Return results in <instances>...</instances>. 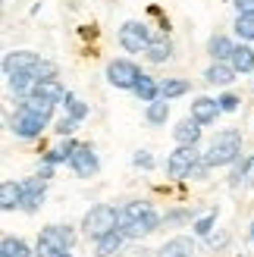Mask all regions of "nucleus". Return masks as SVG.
<instances>
[{"label": "nucleus", "instance_id": "nucleus-1", "mask_svg": "<svg viewBox=\"0 0 254 257\" xmlns=\"http://www.w3.org/2000/svg\"><path fill=\"white\" fill-rule=\"evenodd\" d=\"M82 229H85V235L94 238V241L104 238L107 232H116V229H119V210L110 207V204H97V207H91L85 213Z\"/></svg>", "mask_w": 254, "mask_h": 257}, {"label": "nucleus", "instance_id": "nucleus-2", "mask_svg": "<svg viewBox=\"0 0 254 257\" xmlns=\"http://www.w3.org/2000/svg\"><path fill=\"white\" fill-rule=\"evenodd\" d=\"M238 151H242V135H238L235 128H226V132H220V135L207 145L204 160H207L210 166H226V163H232V160L238 157Z\"/></svg>", "mask_w": 254, "mask_h": 257}, {"label": "nucleus", "instance_id": "nucleus-3", "mask_svg": "<svg viewBox=\"0 0 254 257\" xmlns=\"http://www.w3.org/2000/svg\"><path fill=\"white\" fill-rule=\"evenodd\" d=\"M195 163H198V154L195 148H188V145H179L170 157H167V173L173 179H185V176H192L195 170Z\"/></svg>", "mask_w": 254, "mask_h": 257}, {"label": "nucleus", "instance_id": "nucleus-4", "mask_svg": "<svg viewBox=\"0 0 254 257\" xmlns=\"http://www.w3.org/2000/svg\"><path fill=\"white\" fill-rule=\"evenodd\" d=\"M107 79L116 88H135L138 79H142V69H138L132 60H113L107 66Z\"/></svg>", "mask_w": 254, "mask_h": 257}, {"label": "nucleus", "instance_id": "nucleus-5", "mask_svg": "<svg viewBox=\"0 0 254 257\" xmlns=\"http://www.w3.org/2000/svg\"><path fill=\"white\" fill-rule=\"evenodd\" d=\"M119 44L129 50V54H142V50H148L151 38H148V25L142 22H125L119 29Z\"/></svg>", "mask_w": 254, "mask_h": 257}, {"label": "nucleus", "instance_id": "nucleus-6", "mask_svg": "<svg viewBox=\"0 0 254 257\" xmlns=\"http://www.w3.org/2000/svg\"><path fill=\"white\" fill-rule=\"evenodd\" d=\"M41 245H47L50 251H69L72 241H75V232L69 226H44L41 235H38Z\"/></svg>", "mask_w": 254, "mask_h": 257}, {"label": "nucleus", "instance_id": "nucleus-7", "mask_svg": "<svg viewBox=\"0 0 254 257\" xmlns=\"http://www.w3.org/2000/svg\"><path fill=\"white\" fill-rule=\"evenodd\" d=\"M41 57L32 54V50H13V54L4 57V72L7 75H16V72H35Z\"/></svg>", "mask_w": 254, "mask_h": 257}, {"label": "nucleus", "instance_id": "nucleus-8", "mask_svg": "<svg viewBox=\"0 0 254 257\" xmlns=\"http://www.w3.org/2000/svg\"><path fill=\"white\" fill-rule=\"evenodd\" d=\"M69 166L75 170V176H82V179L94 176V173H97V157H94V151L88 148V145H79V148H75V154H72V160H69Z\"/></svg>", "mask_w": 254, "mask_h": 257}, {"label": "nucleus", "instance_id": "nucleus-9", "mask_svg": "<svg viewBox=\"0 0 254 257\" xmlns=\"http://www.w3.org/2000/svg\"><path fill=\"white\" fill-rule=\"evenodd\" d=\"M44 125H47V119L35 116V113H25V110H19V116L13 119V132H16L19 138H38Z\"/></svg>", "mask_w": 254, "mask_h": 257}, {"label": "nucleus", "instance_id": "nucleus-10", "mask_svg": "<svg viewBox=\"0 0 254 257\" xmlns=\"http://www.w3.org/2000/svg\"><path fill=\"white\" fill-rule=\"evenodd\" d=\"M220 100H213V97H198L192 100V119H198L201 125H210V122H217L220 116Z\"/></svg>", "mask_w": 254, "mask_h": 257}, {"label": "nucleus", "instance_id": "nucleus-11", "mask_svg": "<svg viewBox=\"0 0 254 257\" xmlns=\"http://www.w3.org/2000/svg\"><path fill=\"white\" fill-rule=\"evenodd\" d=\"M32 94H41V97H50V100H57V104H69L72 100V94L63 88L60 82H57V75L54 79H38L35 82V91Z\"/></svg>", "mask_w": 254, "mask_h": 257}, {"label": "nucleus", "instance_id": "nucleus-12", "mask_svg": "<svg viewBox=\"0 0 254 257\" xmlns=\"http://www.w3.org/2000/svg\"><path fill=\"white\" fill-rule=\"evenodd\" d=\"M235 66L232 63H213V66L204 72V79H207V85H217V88H226V85H232L235 82Z\"/></svg>", "mask_w": 254, "mask_h": 257}, {"label": "nucleus", "instance_id": "nucleus-13", "mask_svg": "<svg viewBox=\"0 0 254 257\" xmlns=\"http://www.w3.org/2000/svg\"><path fill=\"white\" fill-rule=\"evenodd\" d=\"M54 107H57V100L41 97V94H25V100H22V110L25 113H35V116H41V119H50Z\"/></svg>", "mask_w": 254, "mask_h": 257}, {"label": "nucleus", "instance_id": "nucleus-14", "mask_svg": "<svg viewBox=\"0 0 254 257\" xmlns=\"http://www.w3.org/2000/svg\"><path fill=\"white\" fill-rule=\"evenodd\" d=\"M157 226H160V216H157V213H151V216H145V220L125 223V226H119V229H122V235H125V238H142V235H151Z\"/></svg>", "mask_w": 254, "mask_h": 257}, {"label": "nucleus", "instance_id": "nucleus-15", "mask_svg": "<svg viewBox=\"0 0 254 257\" xmlns=\"http://www.w3.org/2000/svg\"><path fill=\"white\" fill-rule=\"evenodd\" d=\"M173 135L179 145H188V148H195L198 141H201V122L198 119H182L179 125L173 128Z\"/></svg>", "mask_w": 254, "mask_h": 257}, {"label": "nucleus", "instance_id": "nucleus-16", "mask_svg": "<svg viewBox=\"0 0 254 257\" xmlns=\"http://www.w3.org/2000/svg\"><path fill=\"white\" fill-rule=\"evenodd\" d=\"M192 254H195V241L185 238V235H176V238H170L167 245L160 248L157 257H192Z\"/></svg>", "mask_w": 254, "mask_h": 257}, {"label": "nucleus", "instance_id": "nucleus-17", "mask_svg": "<svg viewBox=\"0 0 254 257\" xmlns=\"http://www.w3.org/2000/svg\"><path fill=\"white\" fill-rule=\"evenodd\" d=\"M232 50H235V44L226 35H213L210 41H207V54L213 57V63H226V60L232 57Z\"/></svg>", "mask_w": 254, "mask_h": 257}, {"label": "nucleus", "instance_id": "nucleus-18", "mask_svg": "<svg viewBox=\"0 0 254 257\" xmlns=\"http://www.w3.org/2000/svg\"><path fill=\"white\" fill-rule=\"evenodd\" d=\"M151 213H154L151 201H132V204H125V207L119 210V226L135 223V220H145V216H151Z\"/></svg>", "mask_w": 254, "mask_h": 257}, {"label": "nucleus", "instance_id": "nucleus-19", "mask_svg": "<svg viewBox=\"0 0 254 257\" xmlns=\"http://www.w3.org/2000/svg\"><path fill=\"white\" fill-rule=\"evenodd\" d=\"M229 63L235 66V72H242V75L254 72V47H248V44H235Z\"/></svg>", "mask_w": 254, "mask_h": 257}, {"label": "nucleus", "instance_id": "nucleus-20", "mask_svg": "<svg viewBox=\"0 0 254 257\" xmlns=\"http://www.w3.org/2000/svg\"><path fill=\"white\" fill-rule=\"evenodd\" d=\"M22 198H25V191H22V182H4L0 185V207L4 210H13V207H22Z\"/></svg>", "mask_w": 254, "mask_h": 257}, {"label": "nucleus", "instance_id": "nucleus-21", "mask_svg": "<svg viewBox=\"0 0 254 257\" xmlns=\"http://www.w3.org/2000/svg\"><path fill=\"white\" fill-rule=\"evenodd\" d=\"M122 241H125L122 229H116V232H107L104 238H97V248H94V254H97V257H110V254H116V251L122 248Z\"/></svg>", "mask_w": 254, "mask_h": 257}, {"label": "nucleus", "instance_id": "nucleus-22", "mask_svg": "<svg viewBox=\"0 0 254 257\" xmlns=\"http://www.w3.org/2000/svg\"><path fill=\"white\" fill-rule=\"evenodd\" d=\"M7 79H10V88H13L16 94H32L38 75H35V72H16V75H7Z\"/></svg>", "mask_w": 254, "mask_h": 257}, {"label": "nucleus", "instance_id": "nucleus-23", "mask_svg": "<svg viewBox=\"0 0 254 257\" xmlns=\"http://www.w3.org/2000/svg\"><path fill=\"white\" fill-rule=\"evenodd\" d=\"M145 54H148V60H151V63H167V60H170V54H173V47H170L167 38H154V41L148 44Z\"/></svg>", "mask_w": 254, "mask_h": 257}, {"label": "nucleus", "instance_id": "nucleus-24", "mask_svg": "<svg viewBox=\"0 0 254 257\" xmlns=\"http://www.w3.org/2000/svg\"><path fill=\"white\" fill-rule=\"evenodd\" d=\"M75 141H66V145H57V148H50L47 154H44V163H66V160H72V154H75Z\"/></svg>", "mask_w": 254, "mask_h": 257}, {"label": "nucleus", "instance_id": "nucleus-25", "mask_svg": "<svg viewBox=\"0 0 254 257\" xmlns=\"http://www.w3.org/2000/svg\"><path fill=\"white\" fill-rule=\"evenodd\" d=\"M170 116V100L167 97H160V100H151L148 104V122L151 125H163Z\"/></svg>", "mask_w": 254, "mask_h": 257}, {"label": "nucleus", "instance_id": "nucleus-26", "mask_svg": "<svg viewBox=\"0 0 254 257\" xmlns=\"http://www.w3.org/2000/svg\"><path fill=\"white\" fill-rule=\"evenodd\" d=\"M132 91H135L138 97H142V100H148V104H151V100H157L160 85H157L154 79H151V75H142V79H138V85L132 88Z\"/></svg>", "mask_w": 254, "mask_h": 257}, {"label": "nucleus", "instance_id": "nucleus-27", "mask_svg": "<svg viewBox=\"0 0 254 257\" xmlns=\"http://www.w3.org/2000/svg\"><path fill=\"white\" fill-rule=\"evenodd\" d=\"M188 88H192V85H188L185 79H167V82H160V97H167V100L182 97Z\"/></svg>", "mask_w": 254, "mask_h": 257}, {"label": "nucleus", "instance_id": "nucleus-28", "mask_svg": "<svg viewBox=\"0 0 254 257\" xmlns=\"http://www.w3.org/2000/svg\"><path fill=\"white\" fill-rule=\"evenodd\" d=\"M0 257H32V251H29V245H25L22 238H4Z\"/></svg>", "mask_w": 254, "mask_h": 257}, {"label": "nucleus", "instance_id": "nucleus-29", "mask_svg": "<svg viewBox=\"0 0 254 257\" xmlns=\"http://www.w3.org/2000/svg\"><path fill=\"white\" fill-rule=\"evenodd\" d=\"M235 32H238V38H242V41H254V13H238Z\"/></svg>", "mask_w": 254, "mask_h": 257}, {"label": "nucleus", "instance_id": "nucleus-30", "mask_svg": "<svg viewBox=\"0 0 254 257\" xmlns=\"http://www.w3.org/2000/svg\"><path fill=\"white\" fill-rule=\"evenodd\" d=\"M232 185H254V157H248V160L235 170Z\"/></svg>", "mask_w": 254, "mask_h": 257}, {"label": "nucleus", "instance_id": "nucleus-31", "mask_svg": "<svg viewBox=\"0 0 254 257\" xmlns=\"http://www.w3.org/2000/svg\"><path fill=\"white\" fill-rule=\"evenodd\" d=\"M213 223H217V213H207V216H201V220L195 223V232H198V235H210Z\"/></svg>", "mask_w": 254, "mask_h": 257}, {"label": "nucleus", "instance_id": "nucleus-32", "mask_svg": "<svg viewBox=\"0 0 254 257\" xmlns=\"http://www.w3.org/2000/svg\"><path fill=\"white\" fill-rule=\"evenodd\" d=\"M85 113H88V107L82 104V100H69V104H66V116H72V119H85Z\"/></svg>", "mask_w": 254, "mask_h": 257}, {"label": "nucleus", "instance_id": "nucleus-33", "mask_svg": "<svg viewBox=\"0 0 254 257\" xmlns=\"http://www.w3.org/2000/svg\"><path fill=\"white\" fill-rule=\"evenodd\" d=\"M44 185H47V179L35 176V179H29V182H22V191L25 195H38V191H44Z\"/></svg>", "mask_w": 254, "mask_h": 257}, {"label": "nucleus", "instance_id": "nucleus-34", "mask_svg": "<svg viewBox=\"0 0 254 257\" xmlns=\"http://www.w3.org/2000/svg\"><path fill=\"white\" fill-rule=\"evenodd\" d=\"M41 204H44V191H38V195H25L22 198V210H38V207H41Z\"/></svg>", "mask_w": 254, "mask_h": 257}, {"label": "nucleus", "instance_id": "nucleus-35", "mask_svg": "<svg viewBox=\"0 0 254 257\" xmlns=\"http://www.w3.org/2000/svg\"><path fill=\"white\" fill-rule=\"evenodd\" d=\"M75 125H79V119H72V116H63L57 122V135H72L75 132Z\"/></svg>", "mask_w": 254, "mask_h": 257}, {"label": "nucleus", "instance_id": "nucleus-36", "mask_svg": "<svg viewBox=\"0 0 254 257\" xmlns=\"http://www.w3.org/2000/svg\"><path fill=\"white\" fill-rule=\"evenodd\" d=\"M132 163H135V166H145V170H151V166H154V157H151L148 151H138L135 157H132Z\"/></svg>", "mask_w": 254, "mask_h": 257}, {"label": "nucleus", "instance_id": "nucleus-37", "mask_svg": "<svg viewBox=\"0 0 254 257\" xmlns=\"http://www.w3.org/2000/svg\"><path fill=\"white\" fill-rule=\"evenodd\" d=\"M217 100H220V110H226V113L238 107V97H235V94H220Z\"/></svg>", "mask_w": 254, "mask_h": 257}, {"label": "nucleus", "instance_id": "nucleus-38", "mask_svg": "<svg viewBox=\"0 0 254 257\" xmlns=\"http://www.w3.org/2000/svg\"><path fill=\"white\" fill-rule=\"evenodd\" d=\"M226 241H229V235H226V232H217V235H207V245H210L213 251H217V248H223Z\"/></svg>", "mask_w": 254, "mask_h": 257}, {"label": "nucleus", "instance_id": "nucleus-39", "mask_svg": "<svg viewBox=\"0 0 254 257\" xmlns=\"http://www.w3.org/2000/svg\"><path fill=\"white\" fill-rule=\"evenodd\" d=\"M185 220H188L185 210H173V213H167V223H185Z\"/></svg>", "mask_w": 254, "mask_h": 257}, {"label": "nucleus", "instance_id": "nucleus-40", "mask_svg": "<svg viewBox=\"0 0 254 257\" xmlns=\"http://www.w3.org/2000/svg\"><path fill=\"white\" fill-rule=\"evenodd\" d=\"M235 10L238 13H254V0H235Z\"/></svg>", "mask_w": 254, "mask_h": 257}, {"label": "nucleus", "instance_id": "nucleus-41", "mask_svg": "<svg viewBox=\"0 0 254 257\" xmlns=\"http://www.w3.org/2000/svg\"><path fill=\"white\" fill-rule=\"evenodd\" d=\"M32 257H54V251H50L47 245H41V241H38V251H35Z\"/></svg>", "mask_w": 254, "mask_h": 257}, {"label": "nucleus", "instance_id": "nucleus-42", "mask_svg": "<svg viewBox=\"0 0 254 257\" xmlns=\"http://www.w3.org/2000/svg\"><path fill=\"white\" fill-rule=\"evenodd\" d=\"M38 176H41V179H50V176H54V163H44V166H41V173H38Z\"/></svg>", "mask_w": 254, "mask_h": 257}, {"label": "nucleus", "instance_id": "nucleus-43", "mask_svg": "<svg viewBox=\"0 0 254 257\" xmlns=\"http://www.w3.org/2000/svg\"><path fill=\"white\" fill-rule=\"evenodd\" d=\"M54 257H72L69 251H54Z\"/></svg>", "mask_w": 254, "mask_h": 257}, {"label": "nucleus", "instance_id": "nucleus-44", "mask_svg": "<svg viewBox=\"0 0 254 257\" xmlns=\"http://www.w3.org/2000/svg\"><path fill=\"white\" fill-rule=\"evenodd\" d=\"M251 241H254V226H251Z\"/></svg>", "mask_w": 254, "mask_h": 257}]
</instances>
